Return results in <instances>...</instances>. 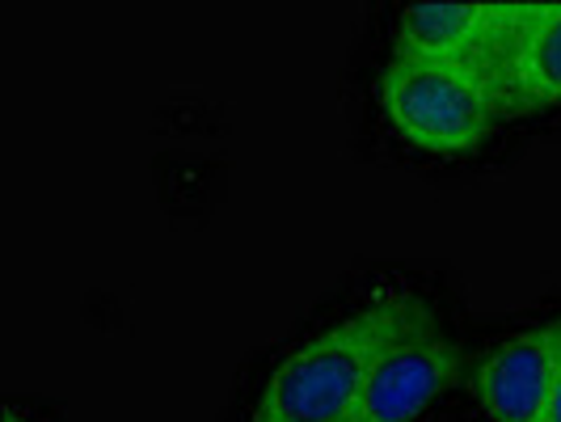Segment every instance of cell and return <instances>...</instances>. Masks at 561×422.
Masks as SVG:
<instances>
[{"label": "cell", "mask_w": 561, "mask_h": 422, "mask_svg": "<svg viewBox=\"0 0 561 422\" xmlns=\"http://www.w3.org/2000/svg\"><path fill=\"white\" fill-rule=\"evenodd\" d=\"M401 309V292L376 296L321 334L305 338L271 367L250 422H351L364 397L367 367Z\"/></svg>", "instance_id": "cell-1"}, {"label": "cell", "mask_w": 561, "mask_h": 422, "mask_svg": "<svg viewBox=\"0 0 561 422\" xmlns=\"http://www.w3.org/2000/svg\"><path fill=\"white\" fill-rule=\"evenodd\" d=\"M519 18L524 4H410L397 22L393 56L473 64L503 81V64Z\"/></svg>", "instance_id": "cell-4"}, {"label": "cell", "mask_w": 561, "mask_h": 422, "mask_svg": "<svg viewBox=\"0 0 561 422\" xmlns=\"http://www.w3.org/2000/svg\"><path fill=\"white\" fill-rule=\"evenodd\" d=\"M376 102L401 140L435 157H469L506 114L503 81L473 64L393 56L380 72Z\"/></svg>", "instance_id": "cell-2"}, {"label": "cell", "mask_w": 561, "mask_h": 422, "mask_svg": "<svg viewBox=\"0 0 561 422\" xmlns=\"http://www.w3.org/2000/svg\"><path fill=\"white\" fill-rule=\"evenodd\" d=\"M4 422H26V419H22L18 410H9V414H4Z\"/></svg>", "instance_id": "cell-8"}, {"label": "cell", "mask_w": 561, "mask_h": 422, "mask_svg": "<svg viewBox=\"0 0 561 422\" xmlns=\"http://www.w3.org/2000/svg\"><path fill=\"white\" fill-rule=\"evenodd\" d=\"M545 422H561V321H558V376H553V394H549Z\"/></svg>", "instance_id": "cell-7"}, {"label": "cell", "mask_w": 561, "mask_h": 422, "mask_svg": "<svg viewBox=\"0 0 561 422\" xmlns=\"http://www.w3.org/2000/svg\"><path fill=\"white\" fill-rule=\"evenodd\" d=\"M456 376L460 351L439 330L435 309L422 296L401 292L397 321L367 367L364 397L351 422H414L435 397L448 394Z\"/></svg>", "instance_id": "cell-3"}, {"label": "cell", "mask_w": 561, "mask_h": 422, "mask_svg": "<svg viewBox=\"0 0 561 422\" xmlns=\"http://www.w3.org/2000/svg\"><path fill=\"white\" fill-rule=\"evenodd\" d=\"M558 376V321L519 330L478 364V401L490 422H545Z\"/></svg>", "instance_id": "cell-5"}, {"label": "cell", "mask_w": 561, "mask_h": 422, "mask_svg": "<svg viewBox=\"0 0 561 422\" xmlns=\"http://www.w3.org/2000/svg\"><path fill=\"white\" fill-rule=\"evenodd\" d=\"M506 114L561 106V0L524 4L503 64Z\"/></svg>", "instance_id": "cell-6"}]
</instances>
